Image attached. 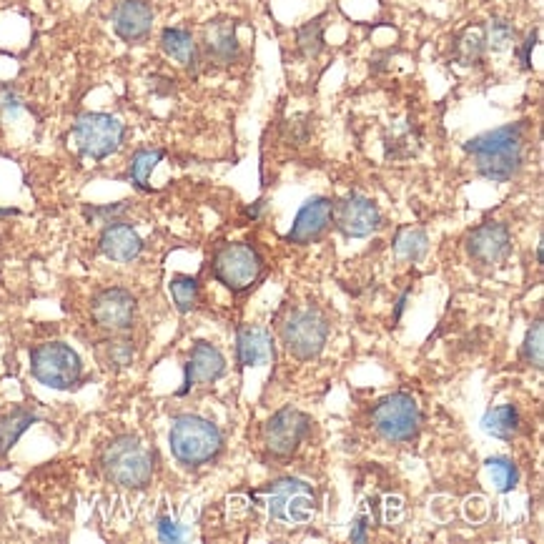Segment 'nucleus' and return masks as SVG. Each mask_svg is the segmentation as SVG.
<instances>
[{
  "label": "nucleus",
  "instance_id": "nucleus-1",
  "mask_svg": "<svg viewBox=\"0 0 544 544\" xmlns=\"http://www.w3.org/2000/svg\"><path fill=\"white\" fill-rule=\"evenodd\" d=\"M524 123H507L494 131L479 133L464 143V151L477 161L479 176L494 184H507L522 168L524 151Z\"/></svg>",
  "mask_w": 544,
  "mask_h": 544
},
{
  "label": "nucleus",
  "instance_id": "nucleus-2",
  "mask_svg": "<svg viewBox=\"0 0 544 544\" xmlns=\"http://www.w3.org/2000/svg\"><path fill=\"white\" fill-rule=\"evenodd\" d=\"M168 444H171L173 457L184 467H201L219 457L224 449V434L214 422L199 414H181L173 419Z\"/></svg>",
  "mask_w": 544,
  "mask_h": 544
},
{
  "label": "nucleus",
  "instance_id": "nucleus-3",
  "mask_svg": "<svg viewBox=\"0 0 544 544\" xmlns=\"http://www.w3.org/2000/svg\"><path fill=\"white\" fill-rule=\"evenodd\" d=\"M101 469L108 482L126 489H141L153 477V452L143 439L123 434L106 444L101 454Z\"/></svg>",
  "mask_w": 544,
  "mask_h": 544
},
{
  "label": "nucleus",
  "instance_id": "nucleus-4",
  "mask_svg": "<svg viewBox=\"0 0 544 544\" xmlns=\"http://www.w3.org/2000/svg\"><path fill=\"white\" fill-rule=\"evenodd\" d=\"M286 351L299 361H311L324 351L329 339V319L314 306L289 311L279 329Z\"/></svg>",
  "mask_w": 544,
  "mask_h": 544
},
{
  "label": "nucleus",
  "instance_id": "nucleus-5",
  "mask_svg": "<svg viewBox=\"0 0 544 544\" xmlns=\"http://www.w3.org/2000/svg\"><path fill=\"white\" fill-rule=\"evenodd\" d=\"M31 372L43 387L66 392L81 382V356L63 341H48L31 351Z\"/></svg>",
  "mask_w": 544,
  "mask_h": 544
},
{
  "label": "nucleus",
  "instance_id": "nucleus-6",
  "mask_svg": "<svg viewBox=\"0 0 544 544\" xmlns=\"http://www.w3.org/2000/svg\"><path fill=\"white\" fill-rule=\"evenodd\" d=\"M211 271H214V279L219 284H224L234 294H241L261 279L264 259L251 244L234 241V244L219 246L214 261H211Z\"/></svg>",
  "mask_w": 544,
  "mask_h": 544
},
{
  "label": "nucleus",
  "instance_id": "nucleus-7",
  "mask_svg": "<svg viewBox=\"0 0 544 544\" xmlns=\"http://www.w3.org/2000/svg\"><path fill=\"white\" fill-rule=\"evenodd\" d=\"M126 126L108 113H83L73 123V141L78 153L91 161H103L121 151Z\"/></svg>",
  "mask_w": 544,
  "mask_h": 544
},
{
  "label": "nucleus",
  "instance_id": "nucleus-8",
  "mask_svg": "<svg viewBox=\"0 0 544 544\" xmlns=\"http://www.w3.org/2000/svg\"><path fill=\"white\" fill-rule=\"evenodd\" d=\"M266 507L271 519L286 524V527H299L314 519L316 514V492L301 479H276L264 489Z\"/></svg>",
  "mask_w": 544,
  "mask_h": 544
},
{
  "label": "nucleus",
  "instance_id": "nucleus-9",
  "mask_svg": "<svg viewBox=\"0 0 544 544\" xmlns=\"http://www.w3.org/2000/svg\"><path fill=\"white\" fill-rule=\"evenodd\" d=\"M372 424L387 442H412L422 424L419 404L412 394H389L372 409Z\"/></svg>",
  "mask_w": 544,
  "mask_h": 544
},
{
  "label": "nucleus",
  "instance_id": "nucleus-10",
  "mask_svg": "<svg viewBox=\"0 0 544 544\" xmlns=\"http://www.w3.org/2000/svg\"><path fill=\"white\" fill-rule=\"evenodd\" d=\"M334 224L346 239H367L384 226L382 211L372 199L361 194H349L334 204Z\"/></svg>",
  "mask_w": 544,
  "mask_h": 544
},
{
  "label": "nucleus",
  "instance_id": "nucleus-11",
  "mask_svg": "<svg viewBox=\"0 0 544 544\" xmlns=\"http://www.w3.org/2000/svg\"><path fill=\"white\" fill-rule=\"evenodd\" d=\"M311 419L299 409H279L264 424V447L274 457H291L309 434Z\"/></svg>",
  "mask_w": 544,
  "mask_h": 544
},
{
  "label": "nucleus",
  "instance_id": "nucleus-12",
  "mask_svg": "<svg viewBox=\"0 0 544 544\" xmlns=\"http://www.w3.org/2000/svg\"><path fill=\"white\" fill-rule=\"evenodd\" d=\"M91 316L101 329L106 331H128L136 321V299L128 289L111 286L93 296Z\"/></svg>",
  "mask_w": 544,
  "mask_h": 544
},
{
  "label": "nucleus",
  "instance_id": "nucleus-13",
  "mask_svg": "<svg viewBox=\"0 0 544 544\" xmlns=\"http://www.w3.org/2000/svg\"><path fill=\"white\" fill-rule=\"evenodd\" d=\"M467 254L477 264L497 266L512 254V231L507 224L487 221L467 236Z\"/></svg>",
  "mask_w": 544,
  "mask_h": 544
},
{
  "label": "nucleus",
  "instance_id": "nucleus-14",
  "mask_svg": "<svg viewBox=\"0 0 544 544\" xmlns=\"http://www.w3.org/2000/svg\"><path fill=\"white\" fill-rule=\"evenodd\" d=\"M331 224H334V201L326 199V196H314L299 209L289 234H286V241L296 246L316 244Z\"/></svg>",
  "mask_w": 544,
  "mask_h": 544
},
{
  "label": "nucleus",
  "instance_id": "nucleus-15",
  "mask_svg": "<svg viewBox=\"0 0 544 544\" xmlns=\"http://www.w3.org/2000/svg\"><path fill=\"white\" fill-rule=\"evenodd\" d=\"M226 359L209 341H196L184 369V387L178 389V397H186L199 384H214L224 377Z\"/></svg>",
  "mask_w": 544,
  "mask_h": 544
},
{
  "label": "nucleus",
  "instance_id": "nucleus-16",
  "mask_svg": "<svg viewBox=\"0 0 544 544\" xmlns=\"http://www.w3.org/2000/svg\"><path fill=\"white\" fill-rule=\"evenodd\" d=\"M111 23L121 41L141 43L146 41L153 28V8L146 0H121L113 8Z\"/></svg>",
  "mask_w": 544,
  "mask_h": 544
},
{
  "label": "nucleus",
  "instance_id": "nucleus-17",
  "mask_svg": "<svg viewBox=\"0 0 544 544\" xmlns=\"http://www.w3.org/2000/svg\"><path fill=\"white\" fill-rule=\"evenodd\" d=\"M98 249L106 259L116 261V264H131L141 256L143 251V239L138 236V231L131 224H123V221H113L103 229L101 239H98Z\"/></svg>",
  "mask_w": 544,
  "mask_h": 544
},
{
  "label": "nucleus",
  "instance_id": "nucleus-18",
  "mask_svg": "<svg viewBox=\"0 0 544 544\" xmlns=\"http://www.w3.org/2000/svg\"><path fill=\"white\" fill-rule=\"evenodd\" d=\"M236 359L241 367H261V364H271L276 359L274 336L266 326L246 324L239 329L236 336Z\"/></svg>",
  "mask_w": 544,
  "mask_h": 544
},
{
  "label": "nucleus",
  "instance_id": "nucleus-19",
  "mask_svg": "<svg viewBox=\"0 0 544 544\" xmlns=\"http://www.w3.org/2000/svg\"><path fill=\"white\" fill-rule=\"evenodd\" d=\"M206 58L216 66H234L241 56L239 38H236V23H211L204 36Z\"/></svg>",
  "mask_w": 544,
  "mask_h": 544
},
{
  "label": "nucleus",
  "instance_id": "nucleus-20",
  "mask_svg": "<svg viewBox=\"0 0 544 544\" xmlns=\"http://www.w3.org/2000/svg\"><path fill=\"white\" fill-rule=\"evenodd\" d=\"M161 51L166 53L168 58H173L176 63H181L184 68H189L194 76L199 73L201 66L199 43H196L194 36H191L189 31H184V28H163Z\"/></svg>",
  "mask_w": 544,
  "mask_h": 544
},
{
  "label": "nucleus",
  "instance_id": "nucleus-21",
  "mask_svg": "<svg viewBox=\"0 0 544 544\" xmlns=\"http://www.w3.org/2000/svg\"><path fill=\"white\" fill-rule=\"evenodd\" d=\"M36 422H38L36 414H33L31 409L23 407H16L11 409V412L3 414V417H0V457H8L11 449L18 444V439H21Z\"/></svg>",
  "mask_w": 544,
  "mask_h": 544
},
{
  "label": "nucleus",
  "instance_id": "nucleus-22",
  "mask_svg": "<svg viewBox=\"0 0 544 544\" xmlns=\"http://www.w3.org/2000/svg\"><path fill=\"white\" fill-rule=\"evenodd\" d=\"M519 424H522V419H519V409L514 404H502V407L489 409L482 417L484 432L497 439H512L519 432Z\"/></svg>",
  "mask_w": 544,
  "mask_h": 544
},
{
  "label": "nucleus",
  "instance_id": "nucleus-23",
  "mask_svg": "<svg viewBox=\"0 0 544 544\" xmlns=\"http://www.w3.org/2000/svg\"><path fill=\"white\" fill-rule=\"evenodd\" d=\"M429 239L422 229H412V226H404L397 236H394V254L404 261H422L427 256Z\"/></svg>",
  "mask_w": 544,
  "mask_h": 544
},
{
  "label": "nucleus",
  "instance_id": "nucleus-24",
  "mask_svg": "<svg viewBox=\"0 0 544 544\" xmlns=\"http://www.w3.org/2000/svg\"><path fill=\"white\" fill-rule=\"evenodd\" d=\"M163 156H166V153H163L161 148H141V151L133 153L131 166H128V176H131V181L136 184V189L141 191L151 189L148 181H151L153 168L163 161Z\"/></svg>",
  "mask_w": 544,
  "mask_h": 544
},
{
  "label": "nucleus",
  "instance_id": "nucleus-25",
  "mask_svg": "<svg viewBox=\"0 0 544 544\" xmlns=\"http://www.w3.org/2000/svg\"><path fill=\"white\" fill-rule=\"evenodd\" d=\"M168 291H171V299L173 304H176V309L181 311V314H189V311H194L196 306H199V281L194 279V276H186V274H178L173 276L171 284H168Z\"/></svg>",
  "mask_w": 544,
  "mask_h": 544
},
{
  "label": "nucleus",
  "instance_id": "nucleus-26",
  "mask_svg": "<svg viewBox=\"0 0 544 544\" xmlns=\"http://www.w3.org/2000/svg\"><path fill=\"white\" fill-rule=\"evenodd\" d=\"M484 51H487V46H484L482 28H467L454 46V56L462 66H474V63L482 61Z\"/></svg>",
  "mask_w": 544,
  "mask_h": 544
},
{
  "label": "nucleus",
  "instance_id": "nucleus-27",
  "mask_svg": "<svg viewBox=\"0 0 544 544\" xmlns=\"http://www.w3.org/2000/svg\"><path fill=\"white\" fill-rule=\"evenodd\" d=\"M296 46L304 58L319 56L324 51V18H314L306 26H301L296 31Z\"/></svg>",
  "mask_w": 544,
  "mask_h": 544
},
{
  "label": "nucleus",
  "instance_id": "nucleus-28",
  "mask_svg": "<svg viewBox=\"0 0 544 544\" xmlns=\"http://www.w3.org/2000/svg\"><path fill=\"white\" fill-rule=\"evenodd\" d=\"M487 472L492 474L494 487H497L499 494H507L517 487L519 482V472L514 467L512 459L507 457H489L487 459Z\"/></svg>",
  "mask_w": 544,
  "mask_h": 544
},
{
  "label": "nucleus",
  "instance_id": "nucleus-29",
  "mask_svg": "<svg viewBox=\"0 0 544 544\" xmlns=\"http://www.w3.org/2000/svg\"><path fill=\"white\" fill-rule=\"evenodd\" d=\"M522 356L529 367L542 369V361H544V326H542V321H534L532 329H529L527 336H524Z\"/></svg>",
  "mask_w": 544,
  "mask_h": 544
},
{
  "label": "nucleus",
  "instance_id": "nucleus-30",
  "mask_svg": "<svg viewBox=\"0 0 544 544\" xmlns=\"http://www.w3.org/2000/svg\"><path fill=\"white\" fill-rule=\"evenodd\" d=\"M484 33V46L492 48V51H507L514 43V28L507 21H489L482 28Z\"/></svg>",
  "mask_w": 544,
  "mask_h": 544
},
{
  "label": "nucleus",
  "instance_id": "nucleus-31",
  "mask_svg": "<svg viewBox=\"0 0 544 544\" xmlns=\"http://www.w3.org/2000/svg\"><path fill=\"white\" fill-rule=\"evenodd\" d=\"M106 361L113 369H126L133 361V344L131 341H108L106 344Z\"/></svg>",
  "mask_w": 544,
  "mask_h": 544
},
{
  "label": "nucleus",
  "instance_id": "nucleus-32",
  "mask_svg": "<svg viewBox=\"0 0 544 544\" xmlns=\"http://www.w3.org/2000/svg\"><path fill=\"white\" fill-rule=\"evenodd\" d=\"M126 209H128V204H113V206H86V209H83V214L88 216V219H103L106 221V224H113V221H118V216L121 214H126Z\"/></svg>",
  "mask_w": 544,
  "mask_h": 544
},
{
  "label": "nucleus",
  "instance_id": "nucleus-33",
  "mask_svg": "<svg viewBox=\"0 0 544 544\" xmlns=\"http://www.w3.org/2000/svg\"><path fill=\"white\" fill-rule=\"evenodd\" d=\"M158 539L161 542H178V539H184V529L178 527L171 517H161L158 519Z\"/></svg>",
  "mask_w": 544,
  "mask_h": 544
},
{
  "label": "nucleus",
  "instance_id": "nucleus-34",
  "mask_svg": "<svg viewBox=\"0 0 544 544\" xmlns=\"http://www.w3.org/2000/svg\"><path fill=\"white\" fill-rule=\"evenodd\" d=\"M18 106H21V101L16 98V93H13L11 88L0 86V116H3V113L18 111Z\"/></svg>",
  "mask_w": 544,
  "mask_h": 544
},
{
  "label": "nucleus",
  "instance_id": "nucleus-35",
  "mask_svg": "<svg viewBox=\"0 0 544 544\" xmlns=\"http://www.w3.org/2000/svg\"><path fill=\"white\" fill-rule=\"evenodd\" d=\"M367 527H369L367 517H359V519H356L354 527H351V534H349L351 542H367V539H369Z\"/></svg>",
  "mask_w": 544,
  "mask_h": 544
},
{
  "label": "nucleus",
  "instance_id": "nucleus-36",
  "mask_svg": "<svg viewBox=\"0 0 544 544\" xmlns=\"http://www.w3.org/2000/svg\"><path fill=\"white\" fill-rule=\"evenodd\" d=\"M534 43H537V33H529L527 41H524L522 46V53H519V58H522V68H529L532 66V51H534Z\"/></svg>",
  "mask_w": 544,
  "mask_h": 544
},
{
  "label": "nucleus",
  "instance_id": "nucleus-37",
  "mask_svg": "<svg viewBox=\"0 0 544 544\" xmlns=\"http://www.w3.org/2000/svg\"><path fill=\"white\" fill-rule=\"evenodd\" d=\"M264 209H266V201L261 199V201H256V204H251L249 209H246V216H249L251 221H256L261 214H264Z\"/></svg>",
  "mask_w": 544,
  "mask_h": 544
},
{
  "label": "nucleus",
  "instance_id": "nucleus-38",
  "mask_svg": "<svg viewBox=\"0 0 544 544\" xmlns=\"http://www.w3.org/2000/svg\"><path fill=\"white\" fill-rule=\"evenodd\" d=\"M407 301H409V291H404V294H402V299L397 301V309H394V324H397V321L402 319L404 309H407Z\"/></svg>",
  "mask_w": 544,
  "mask_h": 544
}]
</instances>
